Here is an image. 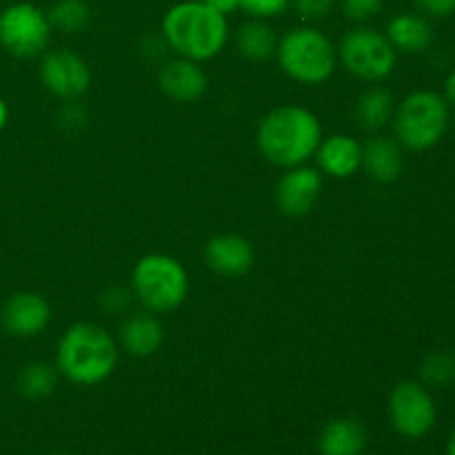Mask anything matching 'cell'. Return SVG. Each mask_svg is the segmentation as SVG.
Returning a JSON list of instances; mask_svg holds the SVG:
<instances>
[{
	"instance_id": "cell-13",
	"label": "cell",
	"mask_w": 455,
	"mask_h": 455,
	"mask_svg": "<svg viewBox=\"0 0 455 455\" xmlns=\"http://www.w3.org/2000/svg\"><path fill=\"white\" fill-rule=\"evenodd\" d=\"M256 260L251 240L238 234L213 235L204 244V262L212 271L225 278H240L249 274Z\"/></svg>"
},
{
	"instance_id": "cell-10",
	"label": "cell",
	"mask_w": 455,
	"mask_h": 455,
	"mask_svg": "<svg viewBox=\"0 0 455 455\" xmlns=\"http://www.w3.org/2000/svg\"><path fill=\"white\" fill-rule=\"evenodd\" d=\"M40 83L56 98L76 100L92 84V69L71 49H52L40 56Z\"/></svg>"
},
{
	"instance_id": "cell-11",
	"label": "cell",
	"mask_w": 455,
	"mask_h": 455,
	"mask_svg": "<svg viewBox=\"0 0 455 455\" xmlns=\"http://www.w3.org/2000/svg\"><path fill=\"white\" fill-rule=\"evenodd\" d=\"M323 194L320 169L298 164L287 169L275 185V204L289 218H302L315 207Z\"/></svg>"
},
{
	"instance_id": "cell-2",
	"label": "cell",
	"mask_w": 455,
	"mask_h": 455,
	"mask_svg": "<svg viewBox=\"0 0 455 455\" xmlns=\"http://www.w3.org/2000/svg\"><path fill=\"white\" fill-rule=\"evenodd\" d=\"M118 342L96 323H76L65 329L56 347V369L78 387H98L118 367Z\"/></svg>"
},
{
	"instance_id": "cell-16",
	"label": "cell",
	"mask_w": 455,
	"mask_h": 455,
	"mask_svg": "<svg viewBox=\"0 0 455 455\" xmlns=\"http://www.w3.org/2000/svg\"><path fill=\"white\" fill-rule=\"evenodd\" d=\"M164 342L163 323L151 311H136L127 315L120 327V345L133 358H149L158 354Z\"/></svg>"
},
{
	"instance_id": "cell-27",
	"label": "cell",
	"mask_w": 455,
	"mask_h": 455,
	"mask_svg": "<svg viewBox=\"0 0 455 455\" xmlns=\"http://www.w3.org/2000/svg\"><path fill=\"white\" fill-rule=\"evenodd\" d=\"M291 7L296 9L302 20H323L336 7V0H291Z\"/></svg>"
},
{
	"instance_id": "cell-17",
	"label": "cell",
	"mask_w": 455,
	"mask_h": 455,
	"mask_svg": "<svg viewBox=\"0 0 455 455\" xmlns=\"http://www.w3.org/2000/svg\"><path fill=\"white\" fill-rule=\"evenodd\" d=\"M385 36L394 44L395 52L403 53H425L434 43V27L429 18L418 12L395 13L387 22Z\"/></svg>"
},
{
	"instance_id": "cell-32",
	"label": "cell",
	"mask_w": 455,
	"mask_h": 455,
	"mask_svg": "<svg viewBox=\"0 0 455 455\" xmlns=\"http://www.w3.org/2000/svg\"><path fill=\"white\" fill-rule=\"evenodd\" d=\"M444 100L449 102V107H455V69L451 74L447 76V80H444Z\"/></svg>"
},
{
	"instance_id": "cell-21",
	"label": "cell",
	"mask_w": 455,
	"mask_h": 455,
	"mask_svg": "<svg viewBox=\"0 0 455 455\" xmlns=\"http://www.w3.org/2000/svg\"><path fill=\"white\" fill-rule=\"evenodd\" d=\"M395 100L387 87H369L355 102V120L364 132H380L394 120Z\"/></svg>"
},
{
	"instance_id": "cell-31",
	"label": "cell",
	"mask_w": 455,
	"mask_h": 455,
	"mask_svg": "<svg viewBox=\"0 0 455 455\" xmlns=\"http://www.w3.org/2000/svg\"><path fill=\"white\" fill-rule=\"evenodd\" d=\"M203 3H207L209 7H213L216 12L225 13V16H229V13H234L235 9H240L238 0H203Z\"/></svg>"
},
{
	"instance_id": "cell-14",
	"label": "cell",
	"mask_w": 455,
	"mask_h": 455,
	"mask_svg": "<svg viewBox=\"0 0 455 455\" xmlns=\"http://www.w3.org/2000/svg\"><path fill=\"white\" fill-rule=\"evenodd\" d=\"M160 89L176 102H196L207 92V74L200 62L189 58H173L167 60L158 71Z\"/></svg>"
},
{
	"instance_id": "cell-25",
	"label": "cell",
	"mask_w": 455,
	"mask_h": 455,
	"mask_svg": "<svg viewBox=\"0 0 455 455\" xmlns=\"http://www.w3.org/2000/svg\"><path fill=\"white\" fill-rule=\"evenodd\" d=\"M382 7H385V0H340V9L347 20L358 22V25L373 20L382 12Z\"/></svg>"
},
{
	"instance_id": "cell-5",
	"label": "cell",
	"mask_w": 455,
	"mask_h": 455,
	"mask_svg": "<svg viewBox=\"0 0 455 455\" xmlns=\"http://www.w3.org/2000/svg\"><path fill=\"white\" fill-rule=\"evenodd\" d=\"M132 293L145 311L169 314L182 307L189 296V274L169 253H147L133 265Z\"/></svg>"
},
{
	"instance_id": "cell-22",
	"label": "cell",
	"mask_w": 455,
	"mask_h": 455,
	"mask_svg": "<svg viewBox=\"0 0 455 455\" xmlns=\"http://www.w3.org/2000/svg\"><path fill=\"white\" fill-rule=\"evenodd\" d=\"M58 385V369L56 364L49 363H27L18 373V391L27 400H43L56 391Z\"/></svg>"
},
{
	"instance_id": "cell-18",
	"label": "cell",
	"mask_w": 455,
	"mask_h": 455,
	"mask_svg": "<svg viewBox=\"0 0 455 455\" xmlns=\"http://www.w3.org/2000/svg\"><path fill=\"white\" fill-rule=\"evenodd\" d=\"M404 158L398 140L376 136L363 145V169L371 180L389 185L395 182L403 173Z\"/></svg>"
},
{
	"instance_id": "cell-12",
	"label": "cell",
	"mask_w": 455,
	"mask_h": 455,
	"mask_svg": "<svg viewBox=\"0 0 455 455\" xmlns=\"http://www.w3.org/2000/svg\"><path fill=\"white\" fill-rule=\"evenodd\" d=\"M52 307L40 293L18 291L7 298L0 309V324L12 338L29 340L49 327Z\"/></svg>"
},
{
	"instance_id": "cell-26",
	"label": "cell",
	"mask_w": 455,
	"mask_h": 455,
	"mask_svg": "<svg viewBox=\"0 0 455 455\" xmlns=\"http://www.w3.org/2000/svg\"><path fill=\"white\" fill-rule=\"evenodd\" d=\"M238 3L244 13L251 18H262V20L280 16L291 7V0H238Z\"/></svg>"
},
{
	"instance_id": "cell-33",
	"label": "cell",
	"mask_w": 455,
	"mask_h": 455,
	"mask_svg": "<svg viewBox=\"0 0 455 455\" xmlns=\"http://www.w3.org/2000/svg\"><path fill=\"white\" fill-rule=\"evenodd\" d=\"M7 123H9V105L4 102V98H0V132L7 127Z\"/></svg>"
},
{
	"instance_id": "cell-19",
	"label": "cell",
	"mask_w": 455,
	"mask_h": 455,
	"mask_svg": "<svg viewBox=\"0 0 455 455\" xmlns=\"http://www.w3.org/2000/svg\"><path fill=\"white\" fill-rule=\"evenodd\" d=\"M369 435L363 422L354 418H336L320 431V455H363Z\"/></svg>"
},
{
	"instance_id": "cell-6",
	"label": "cell",
	"mask_w": 455,
	"mask_h": 455,
	"mask_svg": "<svg viewBox=\"0 0 455 455\" xmlns=\"http://www.w3.org/2000/svg\"><path fill=\"white\" fill-rule=\"evenodd\" d=\"M451 107L443 93L418 89L411 92L394 111V132L400 147L427 151L438 145L449 129Z\"/></svg>"
},
{
	"instance_id": "cell-20",
	"label": "cell",
	"mask_w": 455,
	"mask_h": 455,
	"mask_svg": "<svg viewBox=\"0 0 455 455\" xmlns=\"http://www.w3.org/2000/svg\"><path fill=\"white\" fill-rule=\"evenodd\" d=\"M235 49L247 60H267V58L275 56V47H278V36H275L274 27L262 18H249L243 25L235 29Z\"/></svg>"
},
{
	"instance_id": "cell-35",
	"label": "cell",
	"mask_w": 455,
	"mask_h": 455,
	"mask_svg": "<svg viewBox=\"0 0 455 455\" xmlns=\"http://www.w3.org/2000/svg\"><path fill=\"white\" fill-rule=\"evenodd\" d=\"M52 455H71V453H52Z\"/></svg>"
},
{
	"instance_id": "cell-34",
	"label": "cell",
	"mask_w": 455,
	"mask_h": 455,
	"mask_svg": "<svg viewBox=\"0 0 455 455\" xmlns=\"http://www.w3.org/2000/svg\"><path fill=\"white\" fill-rule=\"evenodd\" d=\"M447 455H455V427L449 435V443H447Z\"/></svg>"
},
{
	"instance_id": "cell-7",
	"label": "cell",
	"mask_w": 455,
	"mask_h": 455,
	"mask_svg": "<svg viewBox=\"0 0 455 455\" xmlns=\"http://www.w3.org/2000/svg\"><path fill=\"white\" fill-rule=\"evenodd\" d=\"M338 60L358 80L380 83L394 74L398 52L382 31L371 27H355L342 36L338 44Z\"/></svg>"
},
{
	"instance_id": "cell-28",
	"label": "cell",
	"mask_w": 455,
	"mask_h": 455,
	"mask_svg": "<svg viewBox=\"0 0 455 455\" xmlns=\"http://www.w3.org/2000/svg\"><path fill=\"white\" fill-rule=\"evenodd\" d=\"M133 300L132 289L127 287H109L102 291L100 296V307L107 314H123L129 309V302Z\"/></svg>"
},
{
	"instance_id": "cell-9",
	"label": "cell",
	"mask_w": 455,
	"mask_h": 455,
	"mask_svg": "<svg viewBox=\"0 0 455 455\" xmlns=\"http://www.w3.org/2000/svg\"><path fill=\"white\" fill-rule=\"evenodd\" d=\"M387 411L395 434L407 440H420L429 435L438 420V409L431 389H427L420 380L398 382L389 394Z\"/></svg>"
},
{
	"instance_id": "cell-30",
	"label": "cell",
	"mask_w": 455,
	"mask_h": 455,
	"mask_svg": "<svg viewBox=\"0 0 455 455\" xmlns=\"http://www.w3.org/2000/svg\"><path fill=\"white\" fill-rule=\"evenodd\" d=\"M60 123L65 124L67 129H80L87 123V111L80 105H76L74 100H67V105L62 107L60 111Z\"/></svg>"
},
{
	"instance_id": "cell-8",
	"label": "cell",
	"mask_w": 455,
	"mask_h": 455,
	"mask_svg": "<svg viewBox=\"0 0 455 455\" xmlns=\"http://www.w3.org/2000/svg\"><path fill=\"white\" fill-rule=\"evenodd\" d=\"M47 12L31 3H13L0 12V47L16 58L43 56L52 40Z\"/></svg>"
},
{
	"instance_id": "cell-23",
	"label": "cell",
	"mask_w": 455,
	"mask_h": 455,
	"mask_svg": "<svg viewBox=\"0 0 455 455\" xmlns=\"http://www.w3.org/2000/svg\"><path fill=\"white\" fill-rule=\"evenodd\" d=\"M420 382L427 389L455 387V351L440 349L427 355L420 364Z\"/></svg>"
},
{
	"instance_id": "cell-15",
	"label": "cell",
	"mask_w": 455,
	"mask_h": 455,
	"mask_svg": "<svg viewBox=\"0 0 455 455\" xmlns=\"http://www.w3.org/2000/svg\"><path fill=\"white\" fill-rule=\"evenodd\" d=\"M315 160H318L320 173L345 180L363 169V145L349 133H333L320 140Z\"/></svg>"
},
{
	"instance_id": "cell-24",
	"label": "cell",
	"mask_w": 455,
	"mask_h": 455,
	"mask_svg": "<svg viewBox=\"0 0 455 455\" xmlns=\"http://www.w3.org/2000/svg\"><path fill=\"white\" fill-rule=\"evenodd\" d=\"M47 16L53 29L62 34H78L92 20V9L84 0H56Z\"/></svg>"
},
{
	"instance_id": "cell-4",
	"label": "cell",
	"mask_w": 455,
	"mask_h": 455,
	"mask_svg": "<svg viewBox=\"0 0 455 455\" xmlns=\"http://www.w3.org/2000/svg\"><path fill=\"white\" fill-rule=\"evenodd\" d=\"M275 58L280 69L300 84H323L338 67V47L324 31L302 25L278 38Z\"/></svg>"
},
{
	"instance_id": "cell-29",
	"label": "cell",
	"mask_w": 455,
	"mask_h": 455,
	"mask_svg": "<svg viewBox=\"0 0 455 455\" xmlns=\"http://www.w3.org/2000/svg\"><path fill=\"white\" fill-rule=\"evenodd\" d=\"M418 13L427 18H447L455 13V0H413Z\"/></svg>"
},
{
	"instance_id": "cell-3",
	"label": "cell",
	"mask_w": 455,
	"mask_h": 455,
	"mask_svg": "<svg viewBox=\"0 0 455 455\" xmlns=\"http://www.w3.org/2000/svg\"><path fill=\"white\" fill-rule=\"evenodd\" d=\"M163 40L172 52L194 62L220 56L229 40V22L203 0H182L163 18Z\"/></svg>"
},
{
	"instance_id": "cell-1",
	"label": "cell",
	"mask_w": 455,
	"mask_h": 455,
	"mask_svg": "<svg viewBox=\"0 0 455 455\" xmlns=\"http://www.w3.org/2000/svg\"><path fill=\"white\" fill-rule=\"evenodd\" d=\"M323 124L307 107L283 105L262 116L256 129V145L262 158L283 169L305 164L323 140Z\"/></svg>"
}]
</instances>
